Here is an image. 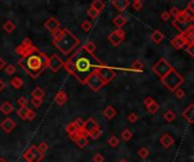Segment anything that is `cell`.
<instances>
[{"label":"cell","mask_w":194,"mask_h":162,"mask_svg":"<svg viewBox=\"0 0 194 162\" xmlns=\"http://www.w3.org/2000/svg\"><path fill=\"white\" fill-rule=\"evenodd\" d=\"M103 62L93 53H89L82 47H78L64 62V68L68 74L74 76L81 84H85L87 77L92 73H97Z\"/></svg>","instance_id":"6da1fadb"},{"label":"cell","mask_w":194,"mask_h":162,"mask_svg":"<svg viewBox=\"0 0 194 162\" xmlns=\"http://www.w3.org/2000/svg\"><path fill=\"white\" fill-rule=\"evenodd\" d=\"M48 58L45 53L41 52L34 45L25 56L21 57L18 64L31 78H38L47 68Z\"/></svg>","instance_id":"7a4b0ae2"},{"label":"cell","mask_w":194,"mask_h":162,"mask_svg":"<svg viewBox=\"0 0 194 162\" xmlns=\"http://www.w3.org/2000/svg\"><path fill=\"white\" fill-rule=\"evenodd\" d=\"M52 35L54 45L65 56H71L80 45V40L68 29H60Z\"/></svg>","instance_id":"3957f363"},{"label":"cell","mask_w":194,"mask_h":162,"mask_svg":"<svg viewBox=\"0 0 194 162\" xmlns=\"http://www.w3.org/2000/svg\"><path fill=\"white\" fill-rule=\"evenodd\" d=\"M160 80H161V83L164 84V86H166L171 92H174L176 88H178L184 83V77L175 68H173L169 73L166 74Z\"/></svg>","instance_id":"277c9868"},{"label":"cell","mask_w":194,"mask_h":162,"mask_svg":"<svg viewBox=\"0 0 194 162\" xmlns=\"http://www.w3.org/2000/svg\"><path fill=\"white\" fill-rule=\"evenodd\" d=\"M173 66L170 65L169 61H168L167 59L165 58H160L158 61L155 62V65L152 66V71L157 75L158 77L162 78V77L166 75V74L169 73L171 69H173Z\"/></svg>","instance_id":"5b68a950"},{"label":"cell","mask_w":194,"mask_h":162,"mask_svg":"<svg viewBox=\"0 0 194 162\" xmlns=\"http://www.w3.org/2000/svg\"><path fill=\"white\" fill-rule=\"evenodd\" d=\"M23 158L26 162H40L45 158V153H42L36 145H31L24 152Z\"/></svg>","instance_id":"8992f818"},{"label":"cell","mask_w":194,"mask_h":162,"mask_svg":"<svg viewBox=\"0 0 194 162\" xmlns=\"http://www.w3.org/2000/svg\"><path fill=\"white\" fill-rule=\"evenodd\" d=\"M85 84H87V85L94 92L100 91V90H101V88L106 85L105 82L102 81L101 77L99 76L98 73H92L91 74V75H90V76L87 78V81H85Z\"/></svg>","instance_id":"52a82bcc"},{"label":"cell","mask_w":194,"mask_h":162,"mask_svg":"<svg viewBox=\"0 0 194 162\" xmlns=\"http://www.w3.org/2000/svg\"><path fill=\"white\" fill-rule=\"evenodd\" d=\"M97 73H98L99 76L102 78V81L105 82L106 85H107V84H109L110 82H113V78L116 77V71H115L113 68L106 66L105 64H103L101 67L99 68Z\"/></svg>","instance_id":"ba28073f"},{"label":"cell","mask_w":194,"mask_h":162,"mask_svg":"<svg viewBox=\"0 0 194 162\" xmlns=\"http://www.w3.org/2000/svg\"><path fill=\"white\" fill-rule=\"evenodd\" d=\"M125 36H126V34H125V32L123 31V29H117L109 34L108 40H109V42L113 44V47H118L120 43L124 42Z\"/></svg>","instance_id":"9c48e42d"},{"label":"cell","mask_w":194,"mask_h":162,"mask_svg":"<svg viewBox=\"0 0 194 162\" xmlns=\"http://www.w3.org/2000/svg\"><path fill=\"white\" fill-rule=\"evenodd\" d=\"M63 67H64V61L58 55H52L50 58H48L47 68H49L52 73H58Z\"/></svg>","instance_id":"30bf717a"},{"label":"cell","mask_w":194,"mask_h":162,"mask_svg":"<svg viewBox=\"0 0 194 162\" xmlns=\"http://www.w3.org/2000/svg\"><path fill=\"white\" fill-rule=\"evenodd\" d=\"M99 124L97 123L93 118H87V120L83 123V126H82V128L80 129V132L82 133V134H84L85 136H90V134L92 132H94V130L97 129V128H99Z\"/></svg>","instance_id":"8fae6325"},{"label":"cell","mask_w":194,"mask_h":162,"mask_svg":"<svg viewBox=\"0 0 194 162\" xmlns=\"http://www.w3.org/2000/svg\"><path fill=\"white\" fill-rule=\"evenodd\" d=\"M173 26L175 27L181 34H185V33L190 32V31H194V26L192 23H185V22L179 21L177 18H174Z\"/></svg>","instance_id":"7c38bea8"},{"label":"cell","mask_w":194,"mask_h":162,"mask_svg":"<svg viewBox=\"0 0 194 162\" xmlns=\"http://www.w3.org/2000/svg\"><path fill=\"white\" fill-rule=\"evenodd\" d=\"M33 47H34V45H33L32 41H31L29 38H26L23 40V42H22L19 45H17V48L15 49V52L17 53L19 57H23V56H25Z\"/></svg>","instance_id":"4fadbf2b"},{"label":"cell","mask_w":194,"mask_h":162,"mask_svg":"<svg viewBox=\"0 0 194 162\" xmlns=\"http://www.w3.org/2000/svg\"><path fill=\"white\" fill-rule=\"evenodd\" d=\"M45 27L48 29L51 34H55L56 32H58L60 29H61V25H60V22L55 17H50L48 21L45 23Z\"/></svg>","instance_id":"5bb4252c"},{"label":"cell","mask_w":194,"mask_h":162,"mask_svg":"<svg viewBox=\"0 0 194 162\" xmlns=\"http://www.w3.org/2000/svg\"><path fill=\"white\" fill-rule=\"evenodd\" d=\"M170 44H171V45H173L175 49H177V50H181V49H183V48H184L186 44H187V43H186L185 35L179 33L178 35H176L175 38H173L171 40H170Z\"/></svg>","instance_id":"9a60e30c"},{"label":"cell","mask_w":194,"mask_h":162,"mask_svg":"<svg viewBox=\"0 0 194 162\" xmlns=\"http://www.w3.org/2000/svg\"><path fill=\"white\" fill-rule=\"evenodd\" d=\"M0 127H1V129L3 132L9 134V133H12L16 128V123L13 120L12 118H6V119H3V121H1Z\"/></svg>","instance_id":"2e32d148"},{"label":"cell","mask_w":194,"mask_h":162,"mask_svg":"<svg viewBox=\"0 0 194 162\" xmlns=\"http://www.w3.org/2000/svg\"><path fill=\"white\" fill-rule=\"evenodd\" d=\"M182 117L184 118V119H186V120L190 123V124H193V117H194V104L193 103H191L190 106L186 108L184 111L182 112Z\"/></svg>","instance_id":"e0dca14e"},{"label":"cell","mask_w":194,"mask_h":162,"mask_svg":"<svg viewBox=\"0 0 194 162\" xmlns=\"http://www.w3.org/2000/svg\"><path fill=\"white\" fill-rule=\"evenodd\" d=\"M129 3H131V0H113L111 1V5L120 13L124 12L129 6Z\"/></svg>","instance_id":"ac0fdd59"},{"label":"cell","mask_w":194,"mask_h":162,"mask_svg":"<svg viewBox=\"0 0 194 162\" xmlns=\"http://www.w3.org/2000/svg\"><path fill=\"white\" fill-rule=\"evenodd\" d=\"M177 19H179V21H182V22H185V23H192V22H193V14H191L187 9L181 10Z\"/></svg>","instance_id":"d6986e66"},{"label":"cell","mask_w":194,"mask_h":162,"mask_svg":"<svg viewBox=\"0 0 194 162\" xmlns=\"http://www.w3.org/2000/svg\"><path fill=\"white\" fill-rule=\"evenodd\" d=\"M67 100H68V97H67V94H66L65 91H59L56 94V97H55V102L60 107L64 106L67 102Z\"/></svg>","instance_id":"ffe728a7"},{"label":"cell","mask_w":194,"mask_h":162,"mask_svg":"<svg viewBox=\"0 0 194 162\" xmlns=\"http://www.w3.org/2000/svg\"><path fill=\"white\" fill-rule=\"evenodd\" d=\"M174 142L175 141H174V138L169 135V134H164V135L161 136V138H160V144H161L165 149H168V147L171 146V145L174 144Z\"/></svg>","instance_id":"44dd1931"},{"label":"cell","mask_w":194,"mask_h":162,"mask_svg":"<svg viewBox=\"0 0 194 162\" xmlns=\"http://www.w3.org/2000/svg\"><path fill=\"white\" fill-rule=\"evenodd\" d=\"M127 23V18L125 16H123V15H117L116 17L113 18V25L117 27V29H122L124 27V25Z\"/></svg>","instance_id":"7402d4cb"},{"label":"cell","mask_w":194,"mask_h":162,"mask_svg":"<svg viewBox=\"0 0 194 162\" xmlns=\"http://www.w3.org/2000/svg\"><path fill=\"white\" fill-rule=\"evenodd\" d=\"M14 111V106H13L12 103L9 102H3L1 106H0V112L1 113H3V115L8 116L9 113H12V112Z\"/></svg>","instance_id":"603a6c76"},{"label":"cell","mask_w":194,"mask_h":162,"mask_svg":"<svg viewBox=\"0 0 194 162\" xmlns=\"http://www.w3.org/2000/svg\"><path fill=\"white\" fill-rule=\"evenodd\" d=\"M75 143H76V145H77L80 149H84V147L89 144V141H87V136H85L84 134H82V133H81V134L78 135L77 138H76Z\"/></svg>","instance_id":"cb8c5ba5"},{"label":"cell","mask_w":194,"mask_h":162,"mask_svg":"<svg viewBox=\"0 0 194 162\" xmlns=\"http://www.w3.org/2000/svg\"><path fill=\"white\" fill-rule=\"evenodd\" d=\"M116 115H117V111L113 106H108L107 108L103 110V116H105L107 119H113V118L116 117Z\"/></svg>","instance_id":"d4e9b609"},{"label":"cell","mask_w":194,"mask_h":162,"mask_svg":"<svg viewBox=\"0 0 194 162\" xmlns=\"http://www.w3.org/2000/svg\"><path fill=\"white\" fill-rule=\"evenodd\" d=\"M164 39H165V35L162 34L161 32H160V31H159V29H155L153 33L151 34V40H152V41L155 42V43H157V44L160 43Z\"/></svg>","instance_id":"484cf974"},{"label":"cell","mask_w":194,"mask_h":162,"mask_svg":"<svg viewBox=\"0 0 194 162\" xmlns=\"http://www.w3.org/2000/svg\"><path fill=\"white\" fill-rule=\"evenodd\" d=\"M91 8L96 9L97 12L101 13L105 9V3L102 0H93L91 3Z\"/></svg>","instance_id":"4316f807"},{"label":"cell","mask_w":194,"mask_h":162,"mask_svg":"<svg viewBox=\"0 0 194 162\" xmlns=\"http://www.w3.org/2000/svg\"><path fill=\"white\" fill-rule=\"evenodd\" d=\"M82 48H83L84 50L87 51V52H89V53H94V51L97 50L96 43H94V42H92V41L85 42V43L82 45Z\"/></svg>","instance_id":"83f0119b"},{"label":"cell","mask_w":194,"mask_h":162,"mask_svg":"<svg viewBox=\"0 0 194 162\" xmlns=\"http://www.w3.org/2000/svg\"><path fill=\"white\" fill-rule=\"evenodd\" d=\"M31 109H29L27 107H19V109L17 110V116L23 120H27V116Z\"/></svg>","instance_id":"f1b7e54d"},{"label":"cell","mask_w":194,"mask_h":162,"mask_svg":"<svg viewBox=\"0 0 194 162\" xmlns=\"http://www.w3.org/2000/svg\"><path fill=\"white\" fill-rule=\"evenodd\" d=\"M10 85H12L13 87H15V88H22L23 87V85H24V83H23L22 78L15 76V77H13L12 80H10Z\"/></svg>","instance_id":"f546056e"},{"label":"cell","mask_w":194,"mask_h":162,"mask_svg":"<svg viewBox=\"0 0 194 162\" xmlns=\"http://www.w3.org/2000/svg\"><path fill=\"white\" fill-rule=\"evenodd\" d=\"M15 24L13 23V22H10V21H7V22H5V23L3 24V31L5 32H7V33H12V32H14V29H15Z\"/></svg>","instance_id":"4dcf8cb0"},{"label":"cell","mask_w":194,"mask_h":162,"mask_svg":"<svg viewBox=\"0 0 194 162\" xmlns=\"http://www.w3.org/2000/svg\"><path fill=\"white\" fill-rule=\"evenodd\" d=\"M31 95H32V97H39V99H43L45 95V92L43 91L41 87H35L32 91Z\"/></svg>","instance_id":"1f68e13d"},{"label":"cell","mask_w":194,"mask_h":162,"mask_svg":"<svg viewBox=\"0 0 194 162\" xmlns=\"http://www.w3.org/2000/svg\"><path fill=\"white\" fill-rule=\"evenodd\" d=\"M159 109H160V106H159V104L155 102V101H153V102L151 103L150 106L146 107V110H148V112H149V113H151V115H155V113H157Z\"/></svg>","instance_id":"d6a6232c"},{"label":"cell","mask_w":194,"mask_h":162,"mask_svg":"<svg viewBox=\"0 0 194 162\" xmlns=\"http://www.w3.org/2000/svg\"><path fill=\"white\" fill-rule=\"evenodd\" d=\"M144 68V65L142 64V61H140V60H135L133 64H132L131 66V69L134 71H143Z\"/></svg>","instance_id":"836d02e7"},{"label":"cell","mask_w":194,"mask_h":162,"mask_svg":"<svg viewBox=\"0 0 194 162\" xmlns=\"http://www.w3.org/2000/svg\"><path fill=\"white\" fill-rule=\"evenodd\" d=\"M164 118H165V120L167 121V123H171V121L175 120L176 115H175V112H174V111H171V110H168L167 112H165Z\"/></svg>","instance_id":"e575fe53"},{"label":"cell","mask_w":194,"mask_h":162,"mask_svg":"<svg viewBox=\"0 0 194 162\" xmlns=\"http://www.w3.org/2000/svg\"><path fill=\"white\" fill-rule=\"evenodd\" d=\"M132 137H133V134H132V132L129 129H124L122 132V138L125 142L131 141Z\"/></svg>","instance_id":"d590c367"},{"label":"cell","mask_w":194,"mask_h":162,"mask_svg":"<svg viewBox=\"0 0 194 162\" xmlns=\"http://www.w3.org/2000/svg\"><path fill=\"white\" fill-rule=\"evenodd\" d=\"M108 145L111 147H117L119 145V139L117 138L116 136H110V138L108 139Z\"/></svg>","instance_id":"8d00e7d4"},{"label":"cell","mask_w":194,"mask_h":162,"mask_svg":"<svg viewBox=\"0 0 194 162\" xmlns=\"http://www.w3.org/2000/svg\"><path fill=\"white\" fill-rule=\"evenodd\" d=\"M87 16H89L90 18H92V19H96V18H98V16L100 15V13L97 12L96 9H93V8H91V7H90V8L87 9Z\"/></svg>","instance_id":"74e56055"},{"label":"cell","mask_w":194,"mask_h":162,"mask_svg":"<svg viewBox=\"0 0 194 162\" xmlns=\"http://www.w3.org/2000/svg\"><path fill=\"white\" fill-rule=\"evenodd\" d=\"M81 27H82V29H83L84 32H90V31L92 29V23L89 22V21H84L83 23H82Z\"/></svg>","instance_id":"f35d334b"},{"label":"cell","mask_w":194,"mask_h":162,"mask_svg":"<svg viewBox=\"0 0 194 162\" xmlns=\"http://www.w3.org/2000/svg\"><path fill=\"white\" fill-rule=\"evenodd\" d=\"M149 154H150V152L146 147H142L141 150H139V156L142 158V159H146V158L149 156Z\"/></svg>","instance_id":"ab89813d"},{"label":"cell","mask_w":194,"mask_h":162,"mask_svg":"<svg viewBox=\"0 0 194 162\" xmlns=\"http://www.w3.org/2000/svg\"><path fill=\"white\" fill-rule=\"evenodd\" d=\"M5 73L7 74V75H13V74H15L16 73V68L14 65H7L5 66Z\"/></svg>","instance_id":"60d3db41"},{"label":"cell","mask_w":194,"mask_h":162,"mask_svg":"<svg viewBox=\"0 0 194 162\" xmlns=\"http://www.w3.org/2000/svg\"><path fill=\"white\" fill-rule=\"evenodd\" d=\"M174 93H175V97L178 99V100H182L183 97H185V91L184 90H182V88H176L175 91H174Z\"/></svg>","instance_id":"b9f144b4"},{"label":"cell","mask_w":194,"mask_h":162,"mask_svg":"<svg viewBox=\"0 0 194 162\" xmlns=\"http://www.w3.org/2000/svg\"><path fill=\"white\" fill-rule=\"evenodd\" d=\"M101 133H102V132H101V128L99 127V128H97V129L94 130V132H92L91 134H90L89 137H91L92 139H98L99 137L101 136Z\"/></svg>","instance_id":"7bdbcfd3"},{"label":"cell","mask_w":194,"mask_h":162,"mask_svg":"<svg viewBox=\"0 0 194 162\" xmlns=\"http://www.w3.org/2000/svg\"><path fill=\"white\" fill-rule=\"evenodd\" d=\"M132 7H133V9L134 10H140V9H142V7H143V3H142V1L141 0H135V1H133V3H132Z\"/></svg>","instance_id":"ee69618b"},{"label":"cell","mask_w":194,"mask_h":162,"mask_svg":"<svg viewBox=\"0 0 194 162\" xmlns=\"http://www.w3.org/2000/svg\"><path fill=\"white\" fill-rule=\"evenodd\" d=\"M72 123H73V125H74V126L76 127V128H77L78 130H80V129L82 128V126H83L84 120L82 119V118H76V119H75L74 121H72Z\"/></svg>","instance_id":"f6af8a7d"},{"label":"cell","mask_w":194,"mask_h":162,"mask_svg":"<svg viewBox=\"0 0 194 162\" xmlns=\"http://www.w3.org/2000/svg\"><path fill=\"white\" fill-rule=\"evenodd\" d=\"M38 149L41 151L42 153H45V152L49 150V144L47 143V142H41V143H40V145L38 146Z\"/></svg>","instance_id":"bcb514c9"},{"label":"cell","mask_w":194,"mask_h":162,"mask_svg":"<svg viewBox=\"0 0 194 162\" xmlns=\"http://www.w3.org/2000/svg\"><path fill=\"white\" fill-rule=\"evenodd\" d=\"M168 13H169L170 16H173L174 18H177V17H178L179 13H181V10H179L177 7H171V8H170V10Z\"/></svg>","instance_id":"7dc6e473"},{"label":"cell","mask_w":194,"mask_h":162,"mask_svg":"<svg viewBox=\"0 0 194 162\" xmlns=\"http://www.w3.org/2000/svg\"><path fill=\"white\" fill-rule=\"evenodd\" d=\"M139 119L138 115L136 113H134V112H132V113H129L128 116H127V120L131 123V124H134V123H136Z\"/></svg>","instance_id":"c3c4849f"},{"label":"cell","mask_w":194,"mask_h":162,"mask_svg":"<svg viewBox=\"0 0 194 162\" xmlns=\"http://www.w3.org/2000/svg\"><path fill=\"white\" fill-rule=\"evenodd\" d=\"M66 132L68 133V134H72V133H75V132H80V130L76 128V127L73 125V123H71V124H68L67 126H66Z\"/></svg>","instance_id":"681fc988"},{"label":"cell","mask_w":194,"mask_h":162,"mask_svg":"<svg viewBox=\"0 0 194 162\" xmlns=\"http://www.w3.org/2000/svg\"><path fill=\"white\" fill-rule=\"evenodd\" d=\"M31 102H32V104L35 107V108H39L42 103H43V99H39V97H33L32 100H31Z\"/></svg>","instance_id":"f907efd6"},{"label":"cell","mask_w":194,"mask_h":162,"mask_svg":"<svg viewBox=\"0 0 194 162\" xmlns=\"http://www.w3.org/2000/svg\"><path fill=\"white\" fill-rule=\"evenodd\" d=\"M185 51L190 55L191 57H194V52H193V48H194V43H190V44H186L185 47Z\"/></svg>","instance_id":"816d5d0a"},{"label":"cell","mask_w":194,"mask_h":162,"mask_svg":"<svg viewBox=\"0 0 194 162\" xmlns=\"http://www.w3.org/2000/svg\"><path fill=\"white\" fill-rule=\"evenodd\" d=\"M17 103L19 107H27V103H29V101L26 100V97H21L17 99Z\"/></svg>","instance_id":"f5cc1de1"},{"label":"cell","mask_w":194,"mask_h":162,"mask_svg":"<svg viewBox=\"0 0 194 162\" xmlns=\"http://www.w3.org/2000/svg\"><path fill=\"white\" fill-rule=\"evenodd\" d=\"M105 161V158L101 153H97L96 155L93 156V162H103Z\"/></svg>","instance_id":"db71d44e"},{"label":"cell","mask_w":194,"mask_h":162,"mask_svg":"<svg viewBox=\"0 0 194 162\" xmlns=\"http://www.w3.org/2000/svg\"><path fill=\"white\" fill-rule=\"evenodd\" d=\"M186 9H187V10L191 13V14H193V13H194V0H190V3H187V7H186Z\"/></svg>","instance_id":"11a10c76"},{"label":"cell","mask_w":194,"mask_h":162,"mask_svg":"<svg viewBox=\"0 0 194 162\" xmlns=\"http://www.w3.org/2000/svg\"><path fill=\"white\" fill-rule=\"evenodd\" d=\"M160 17H161V19L164 22H167L168 19H169L170 17H171V16H170V14L168 12H162L161 13V16H160Z\"/></svg>","instance_id":"9f6ffc18"},{"label":"cell","mask_w":194,"mask_h":162,"mask_svg":"<svg viewBox=\"0 0 194 162\" xmlns=\"http://www.w3.org/2000/svg\"><path fill=\"white\" fill-rule=\"evenodd\" d=\"M81 134V132H75V133H72V134H68L69 135V138L72 139L73 142H75L76 141V138L78 137V135Z\"/></svg>","instance_id":"6f0895ef"},{"label":"cell","mask_w":194,"mask_h":162,"mask_svg":"<svg viewBox=\"0 0 194 162\" xmlns=\"http://www.w3.org/2000/svg\"><path fill=\"white\" fill-rule=\"evenodd\" d=\"M153 99L151 97H146L145 99H144V101H143V103H144V106L145 107H148V106H150V104H151V103L153 102Z\"/></svg>","instance_id":"680465c9"},{"label":"cell","mask_w":194,"mask_h":162,"mask_svg":"<svg viewBox=\"0 0 194 162\" xmlns=\"http://www.w3.org/2000/svg\"><path fill=\"white\" fill-rule=\"evenodd\" d=\"M35 112L33 111V110H30V112H29V116H27V120H33L34 118H35Z\"/></svg>","instance_id":"91938a15"},{"label":"cell","mask_w":194,"mask_h":162,"mask_svg":"<svg viewBox=\"0 0 194 162\" xmlns=\"http://www.w3.org/2000/svg\"><path fill=\"white\" fill-rule=\"evenodd\" d=\"M5 87H6V83H5L3 80H1V78H0V93H1V92L5 90Z\"/></svg>","instance_id":"94428289"},{"label":"cell","mask_w":194,"mask_h":162,"mask_svg":"<svg viewBox=\"0 0 194 162\" xmlns=\"http://www.w3.org/2000/svg\"><path fill=\"white\" fill-rule=\"evenodd\" d=\"M5 66H6V61H5V59L0 57V71H1V69H3V68H5Z\"/></svg>","instance_id":"6125c7cd"},{"label":"cell","mask_w":194,"mask_h":162,"mask_svg":"<svg viewBox=\"0 0 194 162\" xmlns=\"http://www.w3.org/2000/svg\"><path fill=\"white\" fill-rule=\"evenodd\" d=\"M0 162H6V160L3 159V158H0Z\"/></svg>","instance_id":"be15d7a7"},{"label":"cell","mask_w":194,"mask_h":162,"mask_svg":"<svg viewBox=\"0 0 194 162\" xmlns=\"http://www.w3.org/2000/svg\"><path fill=\"white\" fill-rule=\"evenodd\" d=\"M119 162H128V161H127V160H124V159H123V160H120Z\"/></svg>","instance_id":"e7e4bbea"},{"label":"cell","mask_w":194,"mask_h":162,"mask_svg":"<svg viewBox=\"0 0 194 162\" xmlns=\"http://www.w3.org/2000/svg\"><path fill=\"white\" fill-rule=\"evenodd\" d=\"M170 1H174V0H170Z\"/></svg>","instance_id":"03108f58"},{"label":"cell","mask_w":194,"mask_h":162,"mask_svg":"<svg viewBox=\"0 0 194 162\" xmlns=\"http://www.w3.org/2000/svg\"><path fill=\"white\" fill-rule=\"evenodd\" d=\"M133 1H135V0H133Z\"/></svg>","instance_id":"003e7915"}]
</instances>
